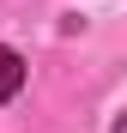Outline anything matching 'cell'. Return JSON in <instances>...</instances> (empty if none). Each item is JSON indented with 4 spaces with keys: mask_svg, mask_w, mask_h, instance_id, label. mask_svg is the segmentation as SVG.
I'll return each instance as SVG.
<instances>
[{
    "mask_svg": "<svg viewBox=\"0 0 127 133\" xmlns=\"http://www.w3.org/2000/svg\"><path fill=\"white\" fill-rule=\"evenodd\" d=\"M18 85H24V61H18V49H6V42H0V103L18 97Z\"/></svg>",
    "mask_w": 127,
    "mask_h": 133,
    "instance_id": "1",
    "label": "cell"
}]
</instances>
